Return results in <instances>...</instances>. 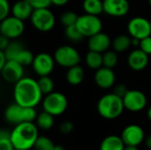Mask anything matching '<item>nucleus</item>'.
Masks as SVG:
<instances>
[{"label": "nucleus", "mask_w": 151, "mask_h": 150, "mask_svg": "<svg viewBox=\"0 0 151 150\" xmlns=\"http://www.w3.org/2000/svg\"><path fill=\"white\" fill-rule=\"evenodd\" d=\"M96 84L103 89H107L114 86L115 84V73L111 68L102 66L96 70L95 76Z\"/></svg>", "instance_id": "nucleus-16"}, {"label": "nucleus", "mask_w": 151, "mask_h": 150, "mask_svg": "<svg viewBox=\"0 0 151 150\" xmlns=\"http://www.w3.org/2000/svg\"><path fill=\"white\" fill-rule=\"evenodd\" d=\"M75 25L84 37H90L101 32L103 27V23L98 16L88 13L79 16Z\"/></svg>", "instance_id": "nucleus-8"}, {"label": "nucleus", "mask_w": 151, "mask_h": 150, "mask_svg": "<svg viewBox=\"0 0 151 150\" xmlns=\"http://www.w3.org/2000/svg\"><path fill=\"white\" fill-rule=\"evenodd\" d=\"M127 64L132 70L136 72L142 71L145 69L149 64V55L143 52L141 49L134 50L129 54Z\"/></svg>", "instance_id": "nucleus-18"}, {"label": "nucleus", "mask_w": 151, "mask_h": 150, "mask_svg": "<svg viewBox=\"0 0 151 150\" xmlns=\"http://www.w3.org/2000/svg\"><path fill=\"white\" fill-rule=\"evenodd\" d=\"M86 13L98 16L104 12V5L102 0H84L82 4Z\"/></svg>", "instance_id": "nucleus-23"}, {"label": "nucleus", "mask_w": 151, "mask_h": 150, "mask_svg": "<svg viewBox=\"0 0 151 150\" xmlns=\"http://www.w3.org/2000/svg\"><path fill=\"white\" fill-rule=\"evenodd\" d=\"M127 91H128V89L124 84H118L113 88V94H115L116 95H118L121 98H123L125 96V95L127 93Z\"/></svg>", "instance_id": "nucleus-36"}, {"label": "nucleus", "mask_w": 151, "mask_h": 150, "mask_svg": "<svg viewBox=\"0 0 151 150\" xmlns=\"http://www.w3.org/2000/svg\"><path fill=\"white\" fill-rule=\"evenodd\" d=\"M122 100L125 109L132 112L141 111L147 105L146 95L139 90H128Z\"/></svg>", "instance_id": "nucleus-12"}, {"label": "nucleus", "mask_w": 151, "mask_h": 150, "mask_svg": "<svg viewBox=\"0 0 151 150\" xmlns=\"http://www.w3.org/2000/svg\"><path fill=\"white\" fill-rule=\"evenodd\" d=\"M145 142H146V146H147V148H148L150 150H151V135H150V136H148V137H147V139H146Z\"/></svg>", "instance_id": "nucleus-43"}, {"label": "nucleus", "mask_w": 151, "mask_h": 150, "mask_svg": "<svg viewBox=\"0 0 151 150\" xmlns=\"http://www.w3.org/2000/svg\"><path fill=\"white\" fill-rule=\"evenodd\" d=\"M14 150H26V149H14Z\"/></svg>", "instance_id": "nucleus-48"}, {"label": "nucleus", "mask_w": 151, "mask_h": 150, "mask_svg": "<svg viewBox=\"0 0 151 150\" xmlns=\"http://www.w3.org/2000/svg\"><path fill=\"white\" fill-rule=\"evenodd\" d=\"M0 73L6 82L15 84L24 77V66L15 60H6Z\"/></svg>", "instance_id": "nucleus-13"}, {"label": "nucleus", "mask_w": 151, "mask_h": 150, "mask_svg": "<svg viewBox=\"0 0 151 150\" xmlns=\"http://www.w3.org/2000/svg\"><path fill=\"white\" fill-rule=\"evenodd\" d=\"M55 144L46 136H38L34 145L35 150H53Z\"/></svg>", "instance_id": "nucleus-30"}, {"label": "nucleus", "mask_w": 151, "mask_h": 150, "mask_svg": "<svg viewBox=\"0 0 151 150\" xmlns=\"http://www.w3.org/2000/svg\"><path fill=\"white\" fill-rule=\"evenodd\" d=\"M35 120L36 126L42 130H50L54 125V116L44 111L37 115Z\"/></svg>", "instance_id": "nucleus-26"}, {"label": "nucleus", "mask_w": 151, "mask_h": 150, "mask_svg": "<svg viewBox=\"0 0 151 150\" xmlns=\"http://www.w3.org/2000/svg\"><path fill=\"white\" fill-rule=\"evenodd\" d=\"M34 10V7L28 0H18L11 7L12 15L23 21L30 19Z\"/></svg>", "instance_id": "nucleus-19"}, {"label": "nucleus", "mask_w": 151, "mask_h": 150, "mask_svg": "<svg viewBox=\"0 0 151 150\" xmlns=\"http://www.w3.org/2000/svg\"><path fill=\"white\" fill-rule=\"evenodd\" d=\"M65 34L66 38L69 39L72 42H80L84 37L82 35V34L81 33V31L79 30V28L77 27L76 25L65 27Z\"/></svg>", "instance_id": "nucleus-31"}, {"label": "nucleus", "mask_w": 151, "mask_h": 150, "mask_svg": "<svg viewBox=\"0 0 151 150\" xmlns=\"http://www.w3.org/2000/svg\"><path fill=\"white\" fill-rule=\"evenodd\" d=\"M124 150H139L136 146H125Z\"/></svg>", "instance_id": "nucleus-44"}, {"label": "nucleus", "mask_w": 151, "mask_h": 150, "mask_svg": "<svg viewBox=\"0 0 151 150\" xmlns=\"http://www.w3.org/2000/svg\"><path fill=\"white\" fill-rule=\"evenodd\" d=\"M53 150H65L64 149V147L63 146H61V145H55V147H54V149Z\"/></svg>", "instance_id": "nucleus-45"}, {"label": "nucleus", "mask_w": 151, "mask_h": 150, "mask_svg": "<svg viewBox=\"0 0 151 150\" xmlns=\"http://www.w3.org/2000/svg\"><path fill=\"white\" fill-rule=\"evenodd\" d=\"M38 138L37 126L33 122H22L11 132V141L17 149L29 150L34 148Z\"/></svg>", "instance_id": "nucleus-2"}, {"label": "nucleus", "mask_w": 151, "mask_h": 150, "mask_svg": "<svg viewBox=\"0 0 151 150\" xmlns=\"http://www.w3.org/2000/svg\"><path fill=\"white\" fill-rule=\"evenodd\" d=\"M54 57L46 52H42L35 56L32 67L35 72L39 76H47L50 75L55 66Z\"/></svg>", "instance_id": "nucleus-10"}, {"label": "nucleus", "mask_w": 151, "mask_h": 150, "mask_svg": "<svg viewBox=\"0 0 151 150\" xmlns=\"http://www.w3.org/2000/svg\"><path fill=\"white\" fill-rule=\"evenodd\" d=\"M144 131L138 125L127 126L121 133V139L126 146H139L144 141Z\"/></svg>", "instance_id": "nucleus-14"}, {"label": "nucleus", "mask_w": 151, "mask_h": 150, "mask_svg": "<svg viewBox=\"0 0 151 150\" xmlns=\"http://www.w3.org/2000/svg\"><path fill=\"white\" fill-rule=\"evenodd\" d=\"M0 150H14L11 139L0 140Z\"/></svg>", "instance_id": "nucleus-38"}, {"label": "nucleus", "mask_w": 151, "mask_h": 150, "mask_svg": "<svg viewBox=\"0 0 151 150\" xmlns=\"http://www.w3.org/2000/svg\"><path fill=\"white\" fill-rule=\"evenodd\" d=\"M24 48H25L24 45L20 42L17 41V39L11 40V42L8 44V46L4 50V56L6 57V60H14L16 58V57L19 55V53Z\"/></svg>", "instance_id": "nucleus-24"}, {"label": "nucleus", "mask_w": 151, "mask_h": 150, "mask_svg": "<svg viewBox=\"0 0 151 150\" xmlns=\"http://www.w3.org/2000/svg\"><path fill=\"white\" fill-rule=\"evenodd\" d=\"M88 38L89 39L88 45L89 50L104 53L108 50L110 46L111 45V42L109 35L103 32H99Z\"/></svg>", "instance_id": "nucleus-17"}, {"label": "nucleus", "mask_w": 151, "mask_h": 150, "mask_svg": "<svg viewBox=\"0 0 151 150\" xmlns=\"http://www.w3.org/2000/svg\"><path fill=\"white\" fill-rule=\"evenodd\" d=\"M53 57L58 65L65 68L77 65L81 62L80 53L75 48L70 45H63L58 47L55 50Z\"/></svg>", "instance_id": "nucleus-7"}, {"label": "nucleus", "mask_w": 151, "mask_h": 150, "mask_svg": "<svg viewBox=\"0 0 151 150\" xmlns=\"http://www.w3.org/2000/svg\"><path fill=\"white\" fill-rule=\"evenodd\" d=\"M85 60L87 65L89 68L93 70H97L103 66V53L89 50L86 55Z\"/></svg>", "instance_id": "nucleus-25"}, {"label": "nucleus", "mask_w": 151, "mask_h": 150, "mask_svg": "<svg viewBox=\"0 0 151 150\" xmlns=\"http://www.w3.org/2000/svg\"><path fill=\"white\" fill-rule=\"evenodd\" d=\"M127 31L132 38L142 40L151 35L150 22L143 17H134L129 20Z\"/></svg>", "instance_id": "nucleus-11"}, {"label": "nucleus", "mask_w": 151, "mask_h": 150, "mask_svg": "<svg viewBox=\"0 0 151 150\" xmlns=\"http://www.w3.org/2000/svg\"><path fill=\"white\" fill-rule=\"evenodd\" d=\"M149 3H150V5L151 7V0H149Z\"/></svg>", "instance_id": "nucleus-47"}, {"label": "nucleus", "mask_w": 151, "mask_h": 150, "mask_svg": "<svg viewBox=\"0 0 151 150\" xmlns=\"http://www.w3.org/2000/svg\"><path fill=\"white\" fill-rule=\"evenodd\" d=\"M125 143L121 137L110 135L105 137L100 145V150H124Z\"/></svg>", "instance_id": "nucleus-20"}, {"label": "nucleus", "mask_w": 151, "mask_h": 150, "mask_svg": "<svg viewBox=\"0 0 151 150\" xmlns=\"http://www.w3.org/2000/svg\"><path fill=\"white\" fill-rule=\"evenodd\" d=\"M68 106V101L65 95L60 92H51L42 100L43 111L52 116H59L63 114Z\"/></svg>", "instance_id": "nucleus-6"}, {"label": "nucleus", "mask_w": 151, "mask_h": 150, "mask_svg": "<svg viewBox=\"0 0 151 150\" xmlns=\"http://www.w3.org/2000/svg\"><path fill=\"white\" fill-rule=\"evenodd\" d=\"M29 19L32 26L42 33L52 30L56 24L55 15L49 8L35 9Z\"/></svg>", "instance_id": "nucleus-5"}, {"label": "nucleus", "mask_w": 151, "mask_h": 150, "mask_svg": "<svg viewBox=\"0 0 151 150\" xmlns=\"http://www.w3.org/2000/svg\"><path fill=\"white\" fill-rule=\"evenodd\" d=\"M66 80L70 85L77 86L84 80V70L79 65L68 68L66 72Z\"/></svg>", "instance_id": "nucleus-21"}, {"label": "nucleus", "mask_w": 151, "mask_h": 150, "mask_svg": "<svg viewBox=\"0 0 151 150\" xmlns=\"http://www.w3.org/2000/svg\"><path fill=\"white\" fill-rule=\"evenodd\" d=\"M140 49L145 52L147 55H150L151 54V35L147 36L143 39H142L140 41V45H139Z\"/></svg>", "instance_id": "nucleus-34"}, {"label": "nucleus", "mask_w": 151, "mask_h": 150, "mask_svg": "<svg viewBox=\"0 0 151 150\" xmlns=\"http://www.w3.org/2000/svg\"><path fill=\"white\" fill-rule=\"evenodd\" d=\"M78 17L79 16L75 12L67 11L61 14L60 21H61L62 25H64L65 27H69V26H73V25L76 24Z\"/></svg>", "instance_id": "nucleus-32"}, {"label": "nucleus", "mask_w": 151, "mask_h": 150, "mask_svg": "<svg viewBox=\"0 0 151 150\" xmlns=\"http://www.w3.org/2000/svg\"><path fill=\"white\" fill-rule=\"evenodd\" d=\"M150 27H151V19H150Z\"/></svg>", "instance_id": "nucleus-49"}, {"label": "nucleus", "mask_w": 151, "mask_h": 150, "mask_svg": "<svg viewBox=\"0 0 151 150\" xmlns=\"http://www.w3.org/2000/svg\"><path fill=\"white\" fill-rule=\"evenodd\" d=\"M11 12V6L8 0H0V21L9 16Z\"/></svg>", "instance_id": "nucleus-33"}, {"label": "nucleus", "mask_w": 151, "mask_h": 150, "mask_svg": "<svg viewBox=\"0 0 151 150\" xmlns=\"http://www.w3.org/2000/svg\"><path fill=\"white\" fill-rule=\"evenodd\" d=\"M59 130L62 133L68 134V133H72V131L73 130V124L70 121H65L60 125Z\"/></svg>", "instance_id": "nucleus-37"}, {"label": "nucleus", "mask_w": 151, "mask_h": 150, "mask_svg": "<svg viewBox=\"0 0 151 150\" xmlns=\"http://www.w3.org/2000/svg\"><path fill=\"white\" fill-rule=\"evenodd\" d=\"M34 9H41V8H49L51 4L50 0H28Z\"/></svg>", "instance_id": "nucleus-35"}, {"label": "nucleus", "mask_w": 151, "mask_h": 150, "mask_svg": "<svg viewBox=\"0 0 151 150\" xmlns=\"http://www.w3.org/2000/svg\"><path fill=\"white\" fill-rule=\"evenodd\" d=\"M5 62H6V57L4 56V53L3 50H0V72H1Z\"/></svg>", "instance_id": "nucleus-42"}, {"label": "nucleus", "mask_w": 151, "mask_h": 150, "mask_svg": "<svg viewBox=\"0 0 151 150\" xmlns=\"http://www.w3.org/2000/svg\"><path fill=\"white\" fill-rule=\"evenodd\" d=\"M42 94L37 80L30 77H23L14 84L13 98L16 103L23 107H35L39 104Z\"/></svg>", "instance_id": "nucleus-1"}, {"label": "nucleus", "mask_w": 151, "mask_h": 150, "mask_svg": "<svg viewBox=\"0 0 151 150\" xmlns=\"http://www.w3.org/2000/svg\"><path fill=\"white\" fill-rule=\"evenodd\" d=\"M34 57H35V56L32 53V51H30V50H27L26 48H24L19 53V55L16 57V58L14 60L19 62L20 65H22L25 67V66H28V65H32Z\"/></svg>", "instance_id": "nucleus-29"}, {"label": "nucleus", "mask_w": 151, "mask_h": 150, "mask_svg": "<svg viewBox=\"0 0 151 150\" xmlns=\"http://www.w3.org/2000/svg\"><path fill=\"white\" fill-rule=\"evenodd\" d=\"M39 88L42 95H48L54 90V81L50 77V75L47 76H41L39 77V80H37Z\"/></svg>", "instance_id": "nucleus-27"}, {"label": "nucleus", "mask_w": 151, "mask_h": 150, "mask_svg": "<svg viewBox=\"0 0 151 150\" xmlns=\"http://www.w3.org/2000/svg\"><path fill=\"white\" fill-rule=\"evenodd\" d=\"M118 64V55L115 50H106L103 54V66L113 68Z\"/></svg>", "instance_id": "nucleus-28"}, {"label": "nucleus", "mask_w": 151, "mask_h": 150, "mask_svg": "<svg viewBox=\"0 0 151 150\" xmlns=\"http://www.w3.org/2000/svg\"><path fill=\"white\" fill-rule=\"evenodd\" d=\"M37 114L34 107H23L14 103L10 104L4 111L5 120L12 125H18L22 122H34Z\"/></svg>", "instance_id": "nucleus-4"}, {"label": "nucleus", "mask_w": 151, "mask_h": 150, "mask_svg": "<svg viewBox=\"0 0 151 150\" xmlns=\"http://www.w3.org/2000/svg\"><path fill=\"white\" fill-rule=\"evenodd\" d=\"M104 12L111 17H123L130 10L127 0H103Z\"/></svg>", "instance_id": "nucleus-15"}, {"label": "nucleus", "mask_w": 151, "mask_h": 150, "mask_svg": "<svg viewBox=\"0 0 151 150\" xmlns=\"http://www.w3.org/2000/svg\"><path fill=\"white\" fill-rule=\"evenodd\" d=\"M10 42H11V40L9 38H7L4 34H0V50L4 51L6 49V47L8 46V44L10 43Z\"/></svg>", "instance_id": "nucleus-39"}, {"label": "nucleus", "mask_w": 151, "mask_h": 150, "mask_svg": "<svg viewBox=\"0 0 151 150\" xmlns=\"http://www.w3.org/2000/svg\"><path fill=\"white\" fill-rule=\"evenodd\" d=\"M124 109L122 98L113 93L102 96L97 103V111L105 119H115L119 118Z\"/></svg>", "instance_id": "nucleus-3"}, {"label": "nucleus", "mask_w": 151, "mask_h": 150, "mask_svg": "<svg viewBox=\"0 0 151 150\" xmlns=\"http://www.w3.org/2000/svg\"><path fill=\"white\" fill-rule=\"evenodd\" d=\"M25 30L24 21L11 15L0 21V34L10 40L18 39Z\"/></svg>", "instance_id": "nucleus-9"}, {"label": "nucleus", "mask_w": 151, "mask_h": 150, "mask_svg": "<svg viewBox=\"0 0 151 150\" xmlns=\"http://www.w3.org/2000/svg\"><path fill=\"white\" fill-rule=\"evenodd\" d=\"M50 1H51V4L57 6H63L69 2V0H50Z\"/></svg>", "instance_id": "nucleus-41"}, {"label": "nucleus", "mask_w": 151, "mask_h": 150, "mask_svg": "<svg viewBox=\"0 0 151 150\" xmlns=\"http://www.w3.org/2000/svg\"><path fill=\"white\" fill-rule=\"evenodd\" d=\"M148 118H149V119L151 121V106L150 107L149 111H148Z\"/></svg>", "instance_id": "nucleus-46"}, {"label": "nucleus", "mask_w": 151, "mask_h": 150, "mask_svg": "<svg viewBox=\"0 0 151 150\" xmlns=\"http://www.w3.org/2000/svg\"><path fill=\"white\" fill-rule=\"evenodd\" d=\"M11 139V132L6 129H0V140Z\"/></svg>", "instance_id": "nucleus-40"}, {"label": "nucleus", "mask_w": 151, "mask_h": 150, "mask_svg": "<svg viewBox=\"0 0 151 150\" xmlns=\"http://www.w3.org/2000/svg\"><path fill=\"white\" fill-rule=\"evenodd\" d=\"M111 45L117 53L124 52L127 50L132 45V37H129L127 34H119L112 41Z\"/></svg>", "instance_id": "nucleus-22"}]
</instances>
